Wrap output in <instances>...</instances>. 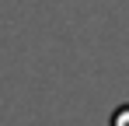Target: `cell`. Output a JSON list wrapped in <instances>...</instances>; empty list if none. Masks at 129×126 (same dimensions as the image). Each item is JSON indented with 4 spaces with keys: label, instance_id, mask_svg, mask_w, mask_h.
Segmentation results:
<instances>
[{
    "label": "cell",
    "instance_id": "6da1fadb",
    "mask_svg": "<svg viewBox=\"0 0 129 126\" xmlns=\"http://www.w3.org/2000/svg\"><path fill=\"white\" fill-rule=\"evenodd\" d=\"M112 126H129V105H122V109L112 116Z\"/></svg>",
    "mask_w": 129,
    "mask_h": 126
}]
</instances>
